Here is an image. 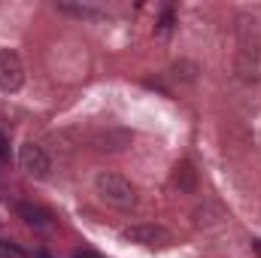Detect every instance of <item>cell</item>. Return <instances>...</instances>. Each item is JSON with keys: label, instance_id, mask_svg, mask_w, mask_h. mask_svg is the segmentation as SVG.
Instances as JSON below:
<instances>
[{"label": "cell", "instance_id": "6", "mask_svg": "<svg viewBox=\"0 0 261 258\" xmlns=\"http://www.w3.org/2000/svg\"><path fill=\"white\" fill-rule=\"evenodd\" d=\"M0 258H12V255H9V246H6L3 240H0Z\"/></svg>", "mask_w": 261, "mask_h": 258}, {"label": "cell", "instance_id": "4", "mask_svg": "<svg viewBox=\"0 0 261 258\" xmlns=\"http://www.w3.org/2000/svg\"><path fill=\"white\" fill-rule=\"evenodd\" d=\"M18 161H21V170H28L31 176H37V179H43L46 173H49V155L37 146V143H24L21 146V152H18Z\"/></svg>", "mask_w": 261, "mask_h": 258}, {"label": "cell", "instance_id": "5", "mask_svg": "<svg viewBox=\"0 0 261 258\" xmlns=\"http://www.w3.org/2000/svg\"><path fill=\"white\" fill-rule=\"evenodd\" d=\"M18 213L28 225H37V228H49L52 225V213H46L43 207H34V203H18Z\"/></svg>", "mask_w": 261, "mask_h": 258}, {"label": "cell", "instance_id": "3", "mask_svg": "<svg viewBox=\"0 0 261 258\" xmlns=\"http://www.w3.org/2000/svg\"><path fill=\"white\" fill-rule=\"evenodd\" d=\"M24 85V64L18 58V52L12 49H0V88L6 94L18 91Z\"/></svg>", "mask_w": 261, "mask_h": 258}, {"label": "cell", "instance_id": "1", "mask_svg": "<svg viewBox=\"0 0 261 258\" xmlns=\"http://www.w3.org/2000/svg\"><path fill=\"white\" fill-rule=\"evenodd\" d=\"M94 186H97V194L107 203H113L119 210H130L137 203V192H134V186H130L122 173H110V170L107 173H97Z\"/></svg>", "mask_w": 261, "mask_h": 258}, {"label": "cell", "instance_id": "2", "mask_svg": "<svg viewBox=\"0 0 261 258\" xmlns=\"http://www.w3.org/2000/svg\"><path fill=\"white\" fill-rule=\"evenodd\" d=\"M122 237L128 243H137V246H146V249H167L173 243V234L161 225H134L128 231H122Z\"/></svg>", "mask_w": 261, "mask_h": 258}]
</instances>
